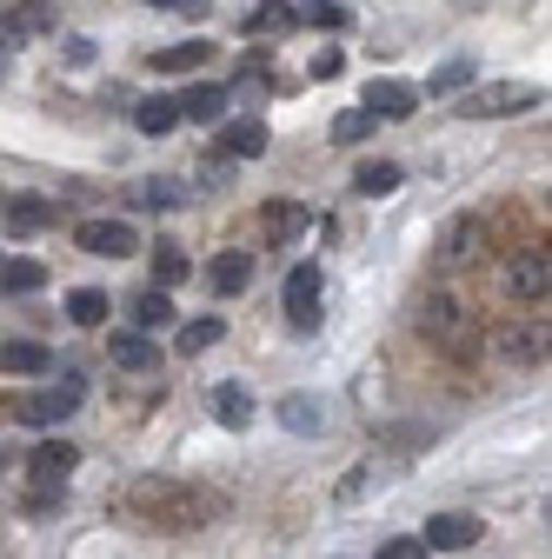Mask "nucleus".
Instances as JSON below:
<instances>
[{
	"mask_svg": "<svg viewBox=\"0 0 552 559\" xmlns=\"http://www.w3.org/2000/svg\"><path fill=\"white\" fill-rule=\"evenodd\" d=\"M141 526H173V533H187V526H206L227 500L214 493V486H193V479H160V473H147V479H133L127 486V500H120Z\"/></svg>",
	"mask_w": 552,
	"mask_h": 559,
	"instance_id": "1",
	"label": "nucleus"
},
{
	"mask_svg": "<svg viewBox=\"0 0 552 559\" xmlns=\"http://www.w3.org/2000/svg\"><path fill=\"white\" fill-rule=\"evenodd\" d=\"M412 326H420L433 346H446V354H472L479 340H487V326H479V313L459 300V294H446V287H433V294H420V307H412Z\"/></svg>",
	"mask_w": 552,
	"mask_h": 559,
	"instance_id": "2",
	"label": "nucleus"
},
{
	"mask_svg": "<svg viewBox=\"0 0 552 559\" xmlns=\"http://www.w3.org/2000/svg\"><path fill=\"white\" fill-rule=\"evenodd\" d=\"M539 100H545V87H532V81H500V87L459 94V114H466V120H506V114H526V107H539Z\"/></svg>",
	"mask_w": 552,
	"mask_h": 559,
	"instance_id": "3",
	"label": "nucleus"
},
{
	"mask_svg": "<svg viewBox=\"0 0 552 559\" xmlns=\"http://www.w3.org/2000/svg\"><path fill=\"white\" fill-rule=\"evenodd\" d=\"M506 294H513L519 307H545V294H552V253H545V247H519V253H513Z\"/></svg>",
	"mask_w": 552,
	"mask_h": 559,
	"instance_id": "4",
	"label": "nucleus"
},
{
	"mask_svg": "<svg viewBox=\"0 0 552 559\" xmlns=\"http://www.w3.org/2000/svg\"><path fill=\"white\" fill-rule=\"evenodd\" d=\"M81 413V380H60V386H40L27 400H14V419L21 427H60V419Z\"/></svg>",
	"mask_w": 552,
	"mask_h": 559,
	"instance_id": "5",
	"label": "nucleus"
},
{
	"mask_svg": "<svg viewBox=\"0 0 552 559\" xmlns=\"http://www.w3.org/2000/svg\"><path fill=\"white\" fill-rule=\"evenodd\" d=\"M420 539H427V552H466V546L487 539V520L479 513H433Z\"/></svg>",
	"mask_w": 552,
	"mask_h": 559,
	"instance_id": "6",
	"label": "nucleus"
},
{
	"mask_svg": "<svg viewBox=\"0 0 552 559\" xmlns=\"http://www.w3.org/2000/svg\"><path fill=\"white\" fill-rule=\"evenodd\" d=\"M60 221V206L47 200V193H21V200H8L0 206V227H8V240H27V234H47Z\"/></svg>",
	"mask_w": 552,
	"mask_h": 559,
	"instance_id": "7",
	"label": "nucleus"
},
{
	"mask_svg": "<svg viewBox=\"0 0 552 559\" xmlns=\"http://www.w3.org/2000/svg\"><path fill=\"white\" fill-rule=\"evenodd\" d=\"M479 247H487V221H479V214H453L446 234H440V266H472Z\"/></svg>",
	"mask_w": 552,
	"mask_h": 559,
	"instance_id": "8",
	"label": "nucleus"
},
{
	"mask_svg": "<svg viewBox=\"0 0 552 559\" xmlns=\"http://www.w3.org/2000/svg\"><path fill=\"white\" fill-rule=\"evenodd\" d=\"M74 247H87L94 260H127L141 240H133L127 221H81V227H74Z\"/></svg>",
	"mask_w": 552,
	"mask_h": 559,
	"instance_id": "9",
	"label": "nucleus"
},
{
	"mask_svg": "<svg viewBox=\"0 0 552 559\" xmlns=\"http://www.w3.org/2000/svg\"><path fill=\"white\" fill-rule=\"evenodd\" d=\"M287 313H293L300 333L320 326V266H313V260H300V266L287 273Z\"/></svg>",
	"mask_w": 552,
	"mask_h": 559,
	"instance_id": "10",
	"label": "nucleus"
},
{
	"mask_svg": "<svg viewBox=\"0 0 552 559\" xmlns=\"http://www.w3.org/2000/svg\"><path fill=\"white\" fill-rule=\"evenodd\" d=\"M273 419H280L287 433H300V440H320L326 433V400L320 393H287L280 406H273Z\"/></svg>",
	"mask_w": 552,
	"mask_h": 559,
	"instance_id": "11",
	"label": "nucleus"
},
{
	"mask_svg": "<svg viewBox=\"0 0 552 559\" xmlns=\"http://www.w3.org/2000/svg\"><path fill=\"white\" fill-rule=\"evenodd\" d=\"M34 34H53V8L47 0H21V8H8L0 14V47H21V40H34Z\"/></svg>",
	"mask_w": 552,
	"mask_h": 559,
	"instance_id": "12",
	"label": "nucleus"
},
{
	"mask_svg": "<svg viewBox=\"0 0 552 559\" xmlns=\"http://www.w3.org/2000/svg\"><path fill=\"white\" fill-rule=\"evenodd\" d=\"M545 346H552V333H545V313H539V320H519V326H506V333H500V354H506V360H519V367L545 360Z\"/></svg>",
	"mask_w": 552,
	"mask_h": 559,
	"instance_id": "13",
	"label": "nucleus"
},
{
	"mask_svg": "<svg viewBox=\"0 0 552 559\" xmlns=\"http://www.w3.org/2000/svg\"><path fill=\"white\" fill-rule=\"evenodd\" d=\"M412 107H420V87H412V81H373L367 87V114L373 120H406Z\"/></svg>",
	"mask_w": 552,
	"mask_h": 559,
	"instance_id": "14",
	"label": "nucleus"
},
{
	"mask_svg": "<svg viewBox=\"0 0 552 559\" xmlns=\"http://www.w3.org/2000/svg\"><path fill=\"white\" fill-rule=\"evenodd\" d=\"M81 466V447H67V440H47L34 447V486H67Z\"/></svg>",
	"mask_w": 552,
	"mask_h": 559,
	"instance_id": "15",
	"label": "nucleus"
},
{
	"mask_svg": "<svg viewBox=\"0 0 552 559\" xmlns=\"http://www.w3.org/2000/svg\"><path fill=\"white\" fill-rule=\"evenodd\" d=\"M40 287H47V266H40V260H27V253H8V260H0V294H8V300L40 294Z\"/></svg>",
	"mask_w": 552,
	"mask_h": 559,
	"instance_id": "16",
	"label": "nucleus"
},
{
	"mask_svg": "<svg viewBox=\"0 0 552 559\" xmlns=\"http://www.w3.org/2000/svg\"><path fill=\"white\" fill-rule=\"evenodd\" d=\"M214 419H220V427H233V433H247L253 427V393L240 380H220L214 386Z\"/></svg>",
	"mask_w": 552,
	"mask_h": 559,
	"instance_id": "17",
	"label": "nucleus"
},
{
	"mask_svg": "<svg viewBox=\"0 0 552 559\" xmlns=\"http://www.w3.org/2000/svg\"><path fill=\"white\" fill-rule=\"evenodd\" d=\"M206 280H214V294H220V300L247 294V287H253V253H220L214 266H206Z\"/></svg>",
	"mask_w": 552,
	"mask_h": 559,
	"instance_id": "18",
	"label": "nucleus"
},
{
	"mask_svg": "<svg viewBox=\"0 0 552 559\" xmlns=\"http://www.w3.org/2000/svg\"><path fill=\"white\" fill-rule=\"evenodd\" d=\"M220 154L227 160H260L266 154V127L260 120H227L220 127Z\"/></svg>",
	"mask_w": 552,
	"mask_h": 559,
	"instance_id": "19",
	"label": "nucleus"
},
{
	"mask_svg": "<svg viewBox=\"0 0 552 559\" xmlns=\"http://www.w3.org/2000/svg\"><path fill=\"white\" fill-rule=\"evenodd\" d=\"M214 60V40H173L154 53V74H193V67Z\"/></svg>",
	"mask_w": 552,
	"mask_h": 559,
	"instance_id": "20",
	"label": "nucleus"
},
{
	"mask_svg": "<svg viewBox=\"0 0 552 559\" xmlns=\"http://www.w3.org/2000/svg\"><path fill=\"white\" fill-rule=\"evenodd\" d=\"M133 127H141L147 140H160V133H173V127H180V100H173V94H147L141 107H133Z\"/></svg>",
	"mask_w": 552,
	"mask_h": 559,
	"instance_id": "21",
	"label": "nucleus"
},
{
	"mask_svg": "<svg viewBox=\"0 0 552 559\" xmlns=\"http://www.w3.org/2000/svg\"><path fill=\"white\" fill-rule=\"evenodd\" d=\"M220 340H227V320H220V313H206V320H187V326L173 333V354H214Z\"/></svg>",
	"mask_w": 552,
	"mask_h": 559,
	"instance_id": "22",
	"label": "nucleus"
},
{
	"mask_svg": "<svg viewBox=\"0 0 552 559\" xmlns=\"http://www.w3.org/2000/svg\"><path fill=\"white\" fill-rule=\"evenodd\" d=\"M107 354H113V367L141 373V367H154V360H160V346H154L141 326H133V333H113V346H107Z\"/></svg>",
	"mask_w": 552,
	"mask_h": 559,
	"instance_id": "23",
	"label": "nucleus"
},
{
	"mask_svg": "<svg viewBox=\"0 0 552 559\" xmlns=\"http://www.w3.org/2000/svg\"><path fill=\"white\" fill-rule=\"evenodd\" d=\"M127 320L141 326V333H160V326L173 320V300H167V287H154V294H133V300H127Z\"/></svg>",
	"mask_w": 552,
	"mask_h": 559,
	"instance_id": "24",
	"label": "nucleus"
},
{
	"mask_svg": "<svg viewBox=\"0 0 552 559\" xmlns=\"http://www.w3.org/2000/svg\"><path fill=\"white\" fill-rule=\"evenodd\" d=\"M0 367H8V373H47L53 367V354H47V346L40 340H8V346H0Z\"/></svg>",
	"mask_w": 552,
	"mask_h": 559,
	"instance_id": "25",
	"label": "nucleus"
},
{
	"mask_svg": "<svg viewBox=\"0 0 552 559\" xmlns=\"http://www.w3.org/2000/svg\"><path fill=\"white\" fill-rule=\"evenodd\" d=\"M406 174H399V160H360L353 167V193H367V200H380V193H393Z\"/></svg>",
	"mask_w": 552,
	"mask_h": 559,
	"instance_id": "26",
	"label": "nucleus"
},
{
	"mask_svg": "<svg viewBox=\"0 0 552 559\" xmlns=\"http://www.w3.org/2000/svg\"><path fill=\"white\" fill-rule=\"evenodd\" d=\"M220 114H227V87H193L180 100V120H200V127H220Z\"/></svg>",
	"mask_w": 552,
	"mask_h": 559,
	"instance_id": "27",
	"label": "nucleus"
},
{
	"mask_svg": "<svg viewBox=\"0 0 552 559\" xmlns=\"http://www.w3.org/2000/svg\"><path fill=\"white\" fill-rule=\"evenodd\" d=\"M107 313H113V300H107L100 287L67 294V320H74V326H107Z\"/></svg>",
	"mask_w": 552,
	"mask_h": 559,
	"instance_id": "28",
	"label": "nucleus"
},
{
	"mask_svg": "<svg viewBox=\"0 0 552 559\" xmlns=\"http://www.w3.org/2000/svg\"><path fill=\"white\" fill-rule=\"evenodd\" d=\"M133 200H141V206H180V200H187V187H180L173 174H147L141 187H133Z\"/></svg>",
	"mask_w": 552,
	"mask_h": 559,
	"instance_id": "29",
	"label": "nucleus"
},
{
	"mask_svg": "<svg viewBox=\"0 0 552 559\" xmlns=\"http://www.w3.org/2000/svg\"><path fill=\"white\" fill-rule=\"evenodd\" d=\"M187 273H193V266H187V253H180V247H154V287H167V294H173Z\"/></svg>",
	"mask_w": 552,
	"mask_h": 559,
	"instance_id": "30",
	"label": "nucleus"
},
{
	"mask_svg": "<svg viewBox=\"0 0 552 559\" xmlns=\"http://www.w3.org/2000/svg\"><path fill=\"white\" fill-rule=\"evenodd\" d=\"M293 21H307V27H347L353 14L339 8V0H300V8H293Z\"/></svg>",
	"mask_w": 552,
	"mask_h": 559,
	"instance_id": "31",
	"label": "nucleus"
},
{
	"mask_svg": "<svg viewBox=\"0 0 552 559\" xmlns=\"http://www.w3.org/2000/svg\"><path fill=\"white\" fill-rule=\"evenodd\" d=\"M266 227H273V240H293V234H307V206H293V200L266 206Z\"/></svg>",
	"mask_w": 552,
	"mask_h": 559,
	"instance_id": "32",
	"label": "nucleus"
},
{
	"mask_svg": "<svg viewBox=\"0 0 552 559\" xmlns=\"http://www.w3.org/2000/svg\"><path fill=\"white\" fill-rule=\"evenodd\" d=\"M433 94H466L472 87V60H446V67H433V81H427Z\"/></svg>",
	"mask_w": 552,
	"mask_h": 559,
	"instance_id": "33",
	"label": "nucleus"
},
{
	"mask_svg": "<svg viewBox=\"0 0 552 559\" xmlns=\"http://www.w3.org/2000/svg\"><path fill=\"white\" fill-rule=\"evenodd\" d=\"M367 133H373V114H367V107H353V114L333 120V140H367Z\"/></svg>",
	"mask_w": 552,
	"mask_h": 559,
	"instance_id": "34",
	"label": "nucleus"
},
{
	"mask_svg": "<svg viewBox=\"0 0 552 559\" xmlns=\"http://www.w3.org/2000/svg\"><path fill=\"white\" fill-rule=\"evenodd\" d=\"M287 21H293L287 0H266V8H253V21H247V27H253V34H266V27H287Z\"/></svg>",
	"mask_w": 552,
	"mask_h": 559,
	"instance_id": "35",
	"label": "nucleus"
},
{
	"mask_svg": "<svg viewBox=\"0 0 552 559\" xmlns=\"http://www.w3.org/2000/svg\"><path fill=\"white\" fill-rule=\"evenodd\" d=\"M339 67H347V53H339V47H320V53H313V67H307V74H313V81H333Z\"/></svg>",
	"mask_w": 552,
	"mask_h": 559,
	"instance_id": "36",
	"label": "nucleus"
},
{
	"mask_svg": "<svg viewBox=\"0 0 552 559\" xmlns=\"http://www.w3.org/2000/svg\"><path fill=\"white\" fill-rule=\"evenodd\" d=\"M60 60H67V67H94V40L67 34V40H60Z\"/></svg>",
	"mask_w": 552,
	"mask_h": 559,
	"instance_id": "37",
	"label": "nucleus"
},
{
	"mask_svg": "<svg viewBox=\"0 0 552 559\" xmlns=\"http://www.w3.org/2000/svg\"><path fill=\"white\" fill-rule=\"evenodd\" d=\"M227 180H233V160L227 154H214V160L200 167V187H227Z\"/></svg>",
	"mask_w": 552,
	"mask_h": 559,
	"instance_id": "38",
	"label": "nucleus"
},
{
	"mask_svg": "<svg viewBox=\"0 0 552 559\" xmlns=\"http://www.w3.org/2000/svg\"><path fill=\"white\" fill-rule=\"evenodd\" d=\"M380 559H427V539H386Z\"/></svg>",
	"mask_w": 552,
	"mask_h": 559,
	"instance_id": "39",
	"label": "nucleus"
},
{
	"mask_svg": "<svg viewBox=\"0 0 552 559\" xmlns=\"http://www.w3.org/2000/svg\"><path fill=\"white\" fill-rule=\"evenodd\" d=\"M147 8H173V14H193V21H200V14H206V0H147Z\"/></svg>",
	"mask_w": 552,
	"mask_h": 559,
	"instance_id": "40",
	"label": "nucleus"
},
{
	"mask_svg": "<svg viewBox=\"0 0 552 559\" xmlns=\"http://www.w3.org/2000/svg\"><path fill=\"white\" fill-rule=\"evenodd\" d=\"M0 74H8V47H0Z\"/></svg>",
	"mask_w": 552,
	"mask_h": 559,
	"instance_id": "41",
	"label": "nucleus"
}]
</instances>
